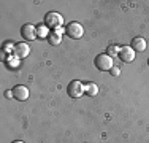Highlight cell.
Here are the masks:
<instances>
[{"label": "cell", "mask_w": 149, "mask_h": 143, "mask_svg": "<svg viewBox=\"0 0 149 143\" xmlns=\"http://www.w3.org/2000/svg\"><path fill=\"white\" fill-rule=\"evenodd\" d=\"M15 51V46L11 45L10 41H6V43H3V53H13Z\"/></svg>", "instance_id": "obj_14"}, {"label": "cell", "mask_w": 149, "mask_h": 143, "mask_svg": "<svg viewBox=\"0 0 149 143\" xmlns=\"http://www.w3.org/2000/svg\"><path fill=\"white\" fill-rule=\"evenodd\" d=\"M67 92H68V95L72 99H79L81 95L86 92V89H84V84L81 83V81L74 80L72 83L68 84V88H67Z\"/></svg>", "instance_id": "obj_3"}, {"label": "cell", "mask_w": 149, "mask_h": 143, "mask_svg": "<svg viewBox=\"0 0 149 143\" xmlns=\"http://www.w3.org/2000/svg\"><path fill=\"white\" fill-rule=\"evenodd\" d=\"M62 24H63V16L60 13L51 11V13H48L45 16V26L49 27V29H52V30L62 27Z\"/></svg>", "instance_id": "obj_1"}, {"label": "cell", "mask_w": 149, "mask_h": 143, "mask_svg": "<svg viewBox=\"0 0 149 143\" xmlns=\"http://www.w3.org/2000/svg\"><path fill=\"white\" fill-rule=\"evenodd\" d=\"M146 40H144L143 37H135L132 40V48L135 53H143L144 49H146Z\"/></svg>", "instance_id": "obj_9"}, {"label": "cell", "mask_w": 149, "mask_h": 143, "mask_svg": "<svg viewBox=\"0 0 149 143\" xmlns=\"http://www.w3.org/2000/svg\"><path fill=\"white\" fill-rule=\"evenodd\" d=\"M11 91H13V97H15L16 100H19V102H24V100L29 99V89H27L26 86H22V84L15 86Z\"/></svg>", "instance_id": "obj_7"}, {"label": "cell", "mask_w": 149, "mask_h": 143, "mask_svg": "<svg viewBox=\"0 0 149 143\" xmlns=\"http://www.w3.org/2000/svg\"><path fill=\"white\" fill-rule=\"evenodd\" d=\"M148 65H149V59H148Z\"/></svg>", "instance_id": "obj_19"}, {"label": "cell", "mask_w": 149, "mask_h": 143, "mask_svg": "<svg viewBox=\"0 0 149 143\" xmlns=\"http://www.w3.org/2000/svg\"><path fill=\"white\" fill-rule=\"evenodd\" d=\"M135 54L136 53L133 51L132 46H122V48H119V59L122 60V62H132L135 59Z\"/></svg>", "instance_id": "obj_6"}, {"label": "cell", "mask_w": 149, "mask_h": 143, "mask_svg": "<svg viewBox=\"0 0 149 143\" xmlns=\"http://www.w3.org/2000/svg\"><path fill=\"white\" fill-rule=\"evenodd\" d=\"M94 64H95V67H97L98 70H102V72H109L113 67H114L113 65V57L108 56V54H98L97 57H95Z\"/></svg>", "instance_id": "obj_2"}, {"label": "cell", "mask_w": 149, "mask_h": 143, "mask_svg": "<svg viewBox=\"0 0 149 143\" xmlns=\"http://www.w3.org/2000/svg\"><path fill=\"white\" fill-rule=\"evenodd\" d=\"M5 97L11 99V97H13V91H6V92H5Z\"/></svg>", "instance_id": "obj_17"}, {"label": "cell", "mask_w": 149, "mask_h": 143, "mask_svg": "<svg viewBox=\"0 0 149 143\" xmlns=\"http://www.w3.org/2000/svg\"><path fill=\"white\" fill-rule=\"evenodd\" d=\"M54 32H57V34H60V35H62L63 32H65V29H63V27H59V29H56Z\"/></svg>", "instance_id": "obj_16"}, {"label": "cell", "mask_w": 149, "mask_h": 143, "mask_svg": "<svg viewBox=\"0 0 149 143\" xmlns=\"http://www.w3.org/2000/svg\"><path fill=\"white\" fill-rule=\"evenodd\" d=\"M48 41H49V45L57 46V45H60V41H62V35L52 30V32H49V35H48Z\"/></svg>", "instance_id": "obj_10"}, {"label": "cell", "mask_w": 149, "mask_h": 143, "mask_svg": "<svg viewBox=\"0 0 149 143\" xmlns=\"http://www.w3.org/2000/svg\"><path fill=\"white\" fill-rule=\"evenodd\" d=\"M84 89H86V94L91 95V97H94V95L98 94V86L95 83H86L84 84Z\"/></svg>", "instance_id": "obj_11"}, {"label": "cell", "mask_w": 149, "mask_h": 143, "mask_svg": "<svg viewBox=\"0 0 149 143\" xmlns=\"http://www.w3.org/2000/svg\"><path fill=\"white\" fill-rule=\"evenodd\" d=\"M65 34L68 35L70 38H73V40H78V38H81L83 37V34H84V29L83 26H81L79 22H70L68 26L65 27Z\"/></svg>", "instance_id": "obj_4"}, {"label": "cell", "mask_w": 149, "mask_h": 143, "mask_svg": "<svg viewBox=\"0 0 149 143\" xmlns=\"http://www.w3.org/2000/svg\"><path fill=\"white\" fill-rule=\"evenodd\" d=\"M11 143H24L22 140H15V142H11Z\"/></svg>", "instance_id": "obj_18"}, {"label": "cell", "mask_w": 149, "mask_h": 143, "mask_svg": "<svg viewBox=\"0 0 149 143\" xmlns=\"http://www.w3.org/2000/svg\"><path fill=\"white\" fill-rule=\"evenodd\" d=\"M21 35H22L24 40H27V41H33L35 38L38 37L37 27H35L33 24H26V26H22V29H21Z\"/></svg>", "instance_id": "obj_5"}, {"label": "cell", "mask_w": 149, "mask_h": 143, "mask_svg": "<svg viewBox=\"0 0 149 143\" xmlns=\"http://www.w3.org/2000/svg\"><path fill=\"white\" fill-rule=\"evenodd\" d=\"M37 32H38V37H41V38H48V27H46V26H38L37 27Z\"/></svg>", "instance_id": "obj_13"}, {"label": "cell", "mask_w": 149, "mask_h": 143, "mask_svg": "<svg viewBox=\"0 0 149 143\" xmlns=\"http://www.w3.org/2000/svg\"><path fill=\"white\" fill-rule=\"evenodd\" d=\"M13 54H15L17 59H24V57H27V56L30 54V48H29V45H27V43H24V41L16 43Z\"/></svg>", "instance_id": "obj_8"}, {"label": "cell", "mask_w": 149, "mask_h": 143, "mask_svg": "<svg viewBox=\"0 0 149 143\" xmlns=\"http://www.w3.org/2000/svg\"><path fill=\"white\" fill-rule=\"evenodd\" d=\"M106 54H111V57L113 56H118L119 54V46H116V45H109L108 46V49H106Z\"/></svg>", "instance_id": "obj_12"}, {"label": "cell", "mask_w": 149, "mask_h": 143, "mask_svg": "<svg viewBox=\"0 0 149 143\" xmlns=\"http://www.w3.org/2000/svg\"><path fill=\"white\" fill-rule=\"evenodd\" d=\"M109 73H111L113 76H119V75H120V69H119V67H113V69L109 70Z\"/></svg>", "instance_id": "obj_15"}]
</instances>
